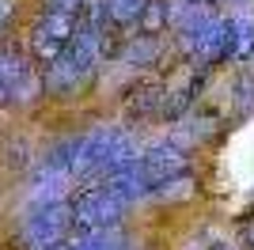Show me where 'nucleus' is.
Segmentation results:
<instances>
[{
	"mask_svg": "<svg viewBox=\"0 0 254 250\" xmlns=\"http://www.w3.org/2000/svg\"><path fill=\"white\" fill-rule=\"evenodd\" d=\"M133 163V140L126 129H99L87 140H80L72 171L76 175H114L118 167Z\"/></svg>",
	"mask_w": 254,
	"mask_h": 250,
	"instance_id": "nucleus-1",
	"label": "nucleus"
},
{
	"mask_svg": "<svg viewBox=\"0 0 254 250\" xmlns=\"http://www.w3.org/2000/svg\"><path fill=\"white\" fill-rule=\"evenodd\" d=\"M126 208L129 205L110 186H87L72 201V224L84 235H91V231H114L122 224V216H126Z\"/></svg>",
	"mask_w": 254,
	"mask_h": 250,
	"instance_id": "nucleus-2",
	"label": "nucleus"
},
{
	"mask_svg": "<svg viewBox=\"0 0 254 250\" xmlns=\"http://www.w3.org/2000/svg\"><path fill=\"white\" fill-rule=\"evenodd\" d=\"M137 167H140V175H144V182H148V189L156 193V189L186 178V171H190V152H182L179 144L167 140V144H156V148H148L144 156H137Z\"/></svg>",
	"mask_w": 254,
	"mask_h": 250,
	"instance_id": "nucleus-3",
	"label": "nucleus"
},
{
	"mask_svg": "<svg viewBox=\"0 0 254 250\" xmlns=\"http://www.w3.org/2000/svg\"><path fill=\"white\" fill-rule=\"evenodd\" d=\"M72 224V208L61 205V201H53V205H38L31 212V220H27V235H31V243L38 250H50L61 243L64 228Z\"/></svg>",
	"mask_w": 254,
	"mask_h": 250,
	"instance_id": "nucleus-4",
	"label": "nucleus"
},
{
	"mask_svg": "<svg viewBox=\"0 0 254 250\" xmlns=\"http://www.w3.org/2000/svg\"><path fill=\"white\" fill-rule=\"evenodd\" d=\"M163 99H167L163 80H140V83H133V87H129L126 110H129V118H152V114H159Z\"/></svg>",
	"mask_w": 254,
	"mask_h": 250,
	"instance_id": "nucleus-5",
	"label": "nucleus"
},
{
	"mask_svg": "<svg viewBox=\"0 0 254 250\" xmlns=\"http://www.w3.org/2000/svg\"><path fill=\"white\" fill-rule=\"evenodd\" d=\"M216 133V114H193L182 122V129L175 136H171V144H179L182 152H190V148H197L201 140H209V136Z\"/></svg>",
	"mask_w": 254,
	"mask_h": 250,
	"instance_id": "nucleus-6",
	"label": "nucleus"
},
{
	"mask_svg": "<svg viewBox=\"0 0 254 250\" xmlns=\"http://www.w3.org/2000/svg\"><path fill=\"white\" fill-rule=\"evenodd\" d=\"M106 8V23L110 27H129V23H140L148 0H103Z\"/></svg>",
	"mask_w": 254,
	"mask_h": 250,
	"instance_id": "nucleus-7",
	"label": "nucleus"
},
{
	"mask_svg": "<svg viewBox=\"0 0 254 250\" xmlns=\"http://www.w3.org/2000/svg\"><path fill=\"white\" fill-rule=\"evenodd\" d=\"M201 87H205V72H197V76H193V80L186 83V87H182L179 95H175V99H171L167 106H163V118H167V122H179V118L186 114V110H190L193 103H197Z\"/></svg>",
	"mask_w": 254,
	"mask_h": 250,
	"instance_id": "nucleus-8",
	"label": "nucleus"
},
{
	"mask_svg": "<svg viewBox=\"0 0 254 250\" xmlns=\"http://www.w3.org/2000/svg\"><path fill=\"white\" fill-rule=\"evenodd\" d=\"M159 50H163V46H159L156 34H137V38L126 46V61L129 64H152L159 57Z\"/></svg>",
	"mask_w": 254,
	"mask_h": 250,
	"instance_id": "nucleus-9",
	"label": "nucleus"
},
{
	"mask_svg": "<svg viewBox=\"0 0 254 250\" xmlns=\"http://www.w3.org/2000/svg\"><path fill=\"white\" fill-rule=\"evenodd\" d=\"M232 103H235V114L247 118L254 110V76L251 72H239L232 83Z\"/></svg>",
	"mask_w": 254,
	"mask_h": 250,
	"instance_id": "nucleus-10",
	"label": "nucleus"
},
{
	"mask_svg": "<svg viewBox=\"0 0 254 250\" xmlns=\"http://www.w3.org/2000/svg\"><path fill=\"white\" fill-rule=\"evenodd\" d=\"M167 23H171V8H167V0H148V8H144V15H140V27H144V34L163 31Z\"/></svg>",
	"mask_w": 254,
	"mask_h": 250,
	"instance_id": "nucleus-11",
	"label": "nucleus"
},
{
	"mask_svg": "<svg viewBox=\"0 0 254 250\" xmlns=\"http://www.w3.org/2000/svg\"><path fill=\"white\" fill-rule=\"evenodd\" d=\"M232 23H235V57L243 61V57L254 53V23L247 19H232Z\"/></svg>",
	"mask_w": 254,
	"mask_h": 250,
	"instance_id": "nucleus-12",
	"label": "nucleus"
},
{
	"mask_svg": "<svg viewBox=\"0 0 254 250\" xmlns=\"http://www.w3.org/2000/svg\"><path fill=\"white\" fill-rule=\"evenodd\" d=\"M11 11H15V4H11V0H0V27L11 19Z\"/></svg>",
	"mask_w": 254,
	"mask_h": 250,
	"instance_id": "nucleus-13",
	"label": "nucleus"
},
{
	"mask_svg": "<svg viewBox=\"0 0 254 250\" xmlns=\"http://www.w3.org/2000/svg\"><path fill=\"white\" fill-rule=\"evenodd\" d=\"M209 250H232V247H228V243H212Z\"/></svg>",
	"mask_w": 254,
	"mask_h": 250,
	"instance_id": "nucleus-14",
	"label": "nucleus"
},
{
	"mask_svg": "<svg viewBox=\"0 0 254 250\" xmlns=\"http://www.w3.org/2000/svg\"><path fill=\"white\" fill-rule=\"evenodd\" d=\"M190 4H209V0H190Z\"/></svg>",
	"mask_w": 254,
	"mask_h": 250,
	"instance_id": "nucleus-15",
	"label": "nucleus"
}]
</instances>
